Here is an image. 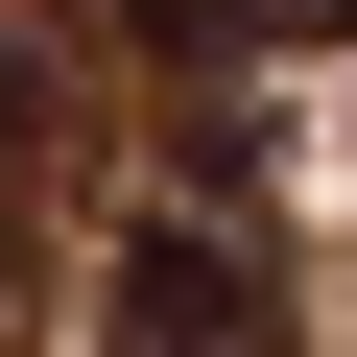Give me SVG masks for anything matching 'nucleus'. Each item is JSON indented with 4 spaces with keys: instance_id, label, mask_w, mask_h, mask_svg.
Here are the masks:
<instances>
[{
    "instance_id": "obj_1",
    "label": "nucleus",
    "mask_w": 357,
    "mask_h": 357,
    "mask_svg": "<svg viewBox=\"0 0 357 357\" xmlns=\"http://www.w3.org/2000/svg\"><path fill=\"white\" fill-rule=\"evenodd\" d=\"M96 357H310L286 238L238 215V167H215V191H143V215L96 238Z\"/></svg>"
},
{
    "instance_id": "obj_2",
    "label": "nucleus",
    "mask_w": 357,
    "mask_h": 357,
    "mask_svg": "<svg viewBox=\"0 0 357 357\" xmlns=\"http://www.w3.org/2000/svg\"><path fill=\"white\" fill-rule=\"evenodd\" d=\"M238 48H357V0H215Z\"/></svg>"
}]
</instances>
